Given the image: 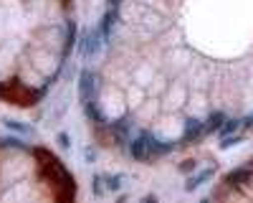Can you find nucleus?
Wrapping results in <instances>:
<instances>
[{
    "label": "nucleus",
    "instance_id": "nucleus-8",
    "mask_svg": "<svg viewBox=\"0 0 253 203\" xmlns=\"http://www.w3.org/2000/svg\"><path fill=\"white\" fill-rule=\"evenodd\" d=\"M58 145H61V148H69V145H71V142H69V135H66V132H61V135H58Z\"/></svg>",
    "mask_w": 253,
    "mask_h": 203
},
{
    "label": "nucleus",
    "instance_id": "nucleus-5",
    "mask_svg": "<svg viewBox=\"0 0 253 203\" xmlns=\"http://www.w3.org/2000/svg\"><path fill=\"white\" fill-rule=\"evenodd\" d=\"M101 44H104V38H101L99 28L86 31V36H84V44H81V56H84V58L94 56V53L99 51V46H101Z\"/></svg>",
    "mask_w": 253,
    "mask_h": 203
},
{
    "label": "nucleus",
    "instance_id": "nucleus-6",
    "mask_svg": "<svg viewBox=\"0 0 253 203\" xmlns=\"http://www.w3.org/2000/svg\"><path fill=\"white\" fill-rule=\"evenodd\" d=\"M213 173H215V165H210V168H205V170H198L195 175H190L187 183H185V191H195V188H200L205 180L213 178Z\"/></svg>",
    "mask_w": 253,
    "mask_h": 203
},
{
    "label": "nucleus",
    "instance_id": "nucleus-10",
    "mask_svg": "<svg viewBox=\"0 0 253 203\" xmlns=\"http://www.w3.org/2000/svg\"><path fill=\"white\" fill-rule=\"evenodd\" d=\"M251 119H253V117H251Z\"/></svg>",
    "mask_w": 253,
    "mask_h": 203
},
{
    "label": "nucleus",
    "instance_id": "nucleus-7",
    "mask_svg": "<svg viewBox=\"0 0 253 203\" xmlns=\"http://www.w3.org/2000/svg\"><path fill=\"white\" fill-rule=\"evenodd\" d=\"M124 180H126V175H124V173L104 175V186H107V191H109V193H117V191H122V188H124Z\"/></svg>",
    "mask_w": 253,
    "mask_h": 203
},
{
    "label": "nucleus",
    "instance_id": "nucleus-9",
    "mask_svg": "<svg viewBox=\"0 0 253 203\" xmlns=\"http://www.w3.org/2000/svg\"><path fill=\"white\" fill-rule=\"evenodd\" d=\"M63 3H69V0H63Z\"/></svg>",
    "mask_w": 253,
    "mask_h": 203
},
{
    "label": "nucleus",
    "instance_id": "nucleus-3",
    "mask_svg": "<svg viewBox=\"0 0 253 203\" xmlns=\"http://www.w3.org/2000/svg\"><path fill=\"white\" fill-rule=\"evenodd\" d=\"M0 99L13 102L18 107H31L41 99V92H36L26 84H20L18 79H13V81H3V84H0Z\"/></svg>",
    "mask_w": 253,
    "mask_h": 203
},
{
    "label": "nucleus",
    "instance_id": "nucleus-4",
    "mask_svg": "<svg viewBox=\"0 0 253 203\" xmlns=\"http://www.w3.org/2000/svg\"><path fill=\"white\" fill-rule=\"evenodd\" d=\"M79 99H81L84 107L96 104V76L89 69H84L79 74Z\"/></svg>",
    "mask_w": 253,
    "mask_h": 203
},
{
    "label": "nucleus",
    "instance_id": "nucleus-1",
    "mask_svg": "<svg viewBox=\"0 0 253 203\" xmlns=\"http://www.w3.org/2000/svg\"><path fill=\"white\" fill-rule=\"evenodd\" d=\"M33 155L38 160V173L46 180V186L51 188L53 198L56 201H71L76 196V183H74V175L66 170V165L53 152H48L43 148H36Z\"/></svg>",
    "mask_w": 253,
    "mask_h": 203
},
{
    "label": "nucleus",
    "instance_id": "nucleus-2",
    "mask_svg": "<svg viewBox=\"0 0 253 203\" xmlns=\"http://www.w3.org/2000/svg\"><path fill=\"white\" fill-rule=\"evenodd\" d=\"M170 150H172L170 142H160L157 137L147 135V132H142V135H137L134 140H129V155H132L134 160H139V162L160 160V157H165Z\"/></svg>",
    "mask_w": 253,
    "mask_h": 203
}]
</instances>
